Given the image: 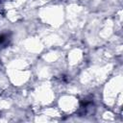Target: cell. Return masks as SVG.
I'll return each mask as SVG.
<instances>
[{
    "label": "cell",
    "instance_id": "1",
    "mask_svg": "<svg viewBox=\"0 0 123 123\" xmlns=\"http://www.w3.org/2000/svg\"><path fill=\"white\" fill-rule=\"evenodd\" d=\"M5 40V37L4 36H0V43H2Z\"/></svg>",
    "mask_w": 123,
    "mask_h": 123
}]
</instances>
